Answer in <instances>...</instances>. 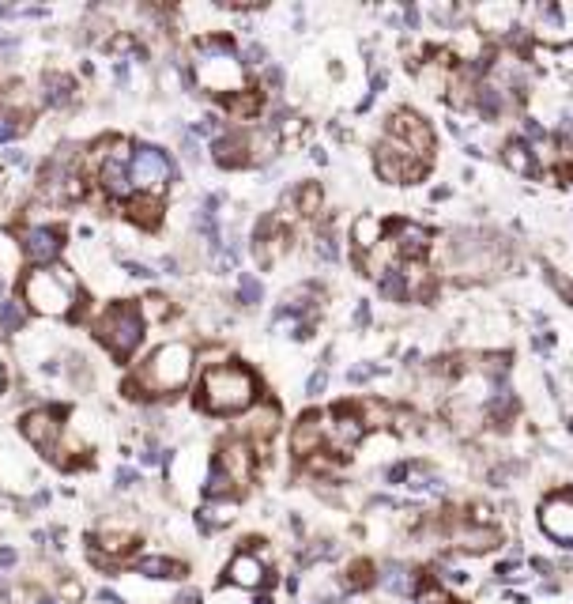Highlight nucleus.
Here are the masks:
<instances>
[{
  "mask_svg": "<svg viewBox=\"0 0 573 604\" xmlns=\"http://www.w3.org/2000/svg\"><path fill=\"white\" fill-rule=\"evenodd\" d=\"M457 540H460V548H468V551H487V548H498L502 536L495 529H483V525H479V529H460Z\"/></svg>",
  "mask_w": 573,
  "mask_h": 604,
  "instance_id": "nucleus-29",
  "label": "nucleus"
},
{
  "mask_svg": "<svg viewBox=\"0 0 573 604\" xmlns=\"http://www.w3.org/2000/svg\"><path fill=\"white\" fill-rule=\"evenodd\" d=\"M264 582H268V567H264V559L253 555V551H238V555L226 563V585L253 593V589H260Z\"/></svg>",
  "mask_w": 573,
  "mask_h": 604,
  "instance_id": "nucleus-14",
  "label": "nucleus"
},
{
  "mask_svg": "<svg viewBox=\"0 0 573 604\" xmlns=\"http://www.w3.org/2000/svg\"><path fill=\"white\" fill-rule=\"evenodd\" d=\"M76 95V80L72 76H61V72H49L46 76V99L53 106H64V102H72Z\"/></svg>",
  "mask_w": 573,
  "mask_h": 604,
  "instance_id": "nucleus-30",
  "label": "nucleus"
},
{
  "mask_svg": "<svg viewBox=\"0 0 573 604\" xmlns=\"http://www.w3.org/2000/svg\"><path fill=\"white\" fill-rule=\"evenodd\" d=\"M42 604H57V600H42Z\"/></svg>",
  "mask_w": 573,
  "mask_h": 604,
  "instance_id": "nucleus-58",
  "label": "nucleus"
},
{
  "mask_svg": "<svg viewBox=\"0 0 573 604\" xmlns=\"http://www.w3.org/2000/svg\"><path fill=\"white\" fill-rule=\"evenodd\" d=\"M332 419H336V423H328V438L336 442L340 450H351V446H358V438L366 435V423L358 419L355 404H340V408L332 412Z\"/></svg>",
  "mask_w": 573,
  "mask_h": 604,
  "instance_id": "nucleus-17",
  "label": "nucleus"
},
{
  "mask_svg": "<svg viewBox=\"0 0 573 604\" xmlns=\"http://www.w3.org/2000/svg\"><path fill=\"white\" fill-rule=\"evenodd\" d=\"M230 521H234V503H208V506H200V514H196V525L204 533L223 529V525H230Z\"/></svg>",
  "mask_w": 573,
  "mask_h": 604,
  "instance_id": "nucleus-26",
  "label": "nucleus"
},
{
  "mask_svg": "<svg viewBox=\"0 0 573 604\" xmlns=\"http://www.w3.org/2000/svg\"><path fill=\"white\" fill-rule=\"evenodd\" d=\"M215 465L230 476L238 488H245V483L253 480V450H249V442H242V438H230V442H223V450H219V457H215Z\"/></svg>",
  "mask_w": 573,
  "mask_h": 604,
  "instance_id": "nucleus-15",
  "label": "nucleus"
},
{
  "mask_svg": "<svg viewBox=\"0 0 573 604\" xmlns=\"http://www.w3.org/2000/svg\"><path fill=\"white\" fill-rule=\"evenodd\" d=\"M377 371H381V366H355L348 378H351V382H366V378H374Z\"/></svg>",
  "mask_w": 573,
  "mask_h": 604,
  "instance_id": "nucleus-49",
  "label": "nucleus"
},
{
  "mask_svg": "<svg viewBox=\"0 0 573 604\" xmlns=\"http://www.w3.org/2000/svg\"><path fill=\"white\" fill-rule=\"evenodd\" d=\"M381 234H385V219H377V216H358L355 223H351V242H355V249H358V253H374V249L385 242L381 238Z\"/></svg>",
  "mask_w": 573,
  "mask_h": 604,
  "instance_id": "nucleus-19",
  "label": "nucleus"
},
{
  "mask_svg": "<svg viewBox=\"0 0 573 604\" xmlns=\"http://www.w3.org/2000/svg\"><path fill=\"white\" fill-rule=\"evenodd\" d=\"M381 582L392 589V593H400V597H407L411 589H415V574H411L407 567H389L381 574Z\"/></svg>",
  "mask_w": 573,
  "mask_h": 604,
  "instance_id": "nucleus-34",
  "label": "nucleus"
},
{
  "mask_svg": "<svg viewBox=\"0 0 573 604\" xmlns=\"http://www.w3.org/2000/svg\"><path fill=\"white\" fill-rule=\"evenodd\" d=\"M19 242H23V257L38 268H49L61 253V231H53V227H26L19 234Z\"/></svg>",
  "mask_w": 573,
  "mask_h": 604,
  "instance_id": "nucleus-13",
  "label": "nucleus"
},
{
  "mask_svg": "<svg viewBox=\"0 0 573 604\" xmlns=\"http://www.w3.org/2000/svg\"><path fill=\"white\" fill-rule=\"evenodd\" d=\"M539 529L554 544L573 548V495H551L539 506Z\"/></svg>",
  "mask_w": 573,
  "mask_h": 604,
  "instance_id": "nucleus-9",
  "label": "nucleus"
},
{
  "mask_svg": "<svg viewBox=\"0 0 573 604\" xmlns=\"http://www.w3.org/2000/svg\"><path fill=\"white\" fill-rule=\"evenodd\" d=\"M211 604H257V600H253V597L245 593V589L223 585V589H219V593H215V600H211Z\"/></svg>",
  "mask_w": 573,
  "mask_h": 604,
  "instance_id": "nucleus-38",
  "label": "nucleus"
},
{
  "mask_svg": "<svg viewBox=\"0 0 573 604\" xmlns=\"http://www.w3.org/2000/svg\"><path fill=\"white\" fill-rule=\"evenodd\" d=\"M95 336L110 348V356L128 359L143 340V310L136 302H113V306L98 318Z\"/></svg>",
  "mask_w": 573,
  "mask_h": 604,
  "instance_id": "nucleus-5",
  "label": "nucleus"
},
{
  "mask_svg": "<svg viewBox=\"0 0 573 604\" xmlns=\"http://www.w3.org/2000/svg\"><path fill=\"white\" fill-rule=\"evenodd\" d=\"M355 408H358V419H362L366 427H389V423H396V412H392L385 401L370 397V401H362V404H355Z\"/></svg>",
  "mask_w": 573,
  "mask_h": 604,
  "instance_id": "nucleus-27",
  "label": "nucleus"
},
{
  "mask_svg": "<svg viewBox=\"0 0 573 604\" xmlns=\"http://www.w3.org/2000/svg\"><path fill=\"white\" fill-rule=\"evenodd\" d=\"M385 227L392 231V249L400 261H411L415 265L419 257H426V249H430V231L422 227L415 219H392L385 223Z\"/></svg>",
  "mask_w": 573,
  "mask_h": 604,
  "instance_id": "nucleus-11",
  "label": "nucleus"
},
{
  "mask_svg": "<svg viewBox=\"0 0 573 604\" xmlns=\"http://www.w3.org/2000/svg\"><path fill=\"white\" fill-rule=\"evenodd\" d=\"M143 302H148V306H143V310H148L151 318H166V298H163V295H148Z\"/></svg>",
  "mask_w": 573,
  "mask_h": 604,
  "instance_id": "nucleus-46",
  "label": "nucleus"
},
{
  "mask_svg": "<svg viewBox=\"0 0 573 604\" xmlns=\"http://www.w3.org/2000/svg\"><path fill=\"white\" fill-rule=\"evenodd\" d=\"M377 280H381V295H385V298H392V302H407V298H411V291H407V276L400 272L396 265L385 268Z\"/></svg>",
  "mask_w": 573,
  "mask_h": 604,
  "instance_id": "nucleus-28",
  "label": "nucleus"
},
{
  "mask_svg": "<svg viewBox=\"0 0 573 604\" xmlns=\"http://www.w3.org/2000/svg\"><path fill=\"white\" fill-rule=\"evenodd\" d=\"M19 129H23V121H16L11 114H0V144L16 140V136H19Z\"/></svg>",
  "mask_w": 573,
  "mask_h": 604,
  "instance_id": "nucleus-41",
  "label": "nucleus"
},
{
  "mask_svg": "<svg viewBox=\"0 0 573 604\" xmlns=\"http://www.w3.org/2000/svg\"><path fill=\"white\" fill-rule=\"evenodd\" d=\"M125 268H128L132 276H155V272H151L148 265H136V261H125Z\"/></svg>",
  "mask_w": 573,
  "mask_h": 604,
  "instance_id": "nucleus-56",
  "label": "nucleus"
},
{
  "mask_svg": "<svg viewBox=\"0 0 573 604\" xmlns=\"http://www.w3.org/2000/svg\"><path fill=\"white\" fill-rule=\"evenodd\" d=\"M547 280L554 283V291H558V295H562V298L569 302V306H573V283L566 280V276H558L554 268H547Z\"/></svg>",
  "mask_w": 573,
  "mask_h": 604,
  "instance_id": "nucleus-42",
  "label": "nucleus"
},
{
  "mask_svg": "<svg viewBox=\"0 0 573 604\" xmlns=\"http://www.w3.org/2000/svg\"><path fill=\"white\" fill-rule=\"evenodd\" d=\"M211 159H215L219 166H226V170L253 163V155H249V136H245V133H223L219 140H211Z\"/></svg>",
  "mask_w": 573,
  "mask_h": 604,
  "instance_id": "nucleus-18",
  "label": "nucleus"
},
{
  "mask_svg": "<svg viewBox=\"0 0 573 604\" xmlns=\"http://www.w3.org/2000/svg\"><path fill=\"white\" fill-rule=\"evenodd\" d=\"M295 201H298V212H302V216H317V212H321V204H325V193H321V186H317V181H305V186L295 189Z\"/></svg>",
  "mask_w": 573,
  "mask_h": 604,
  "instance_id": "nucleus-33",
  "label": "nucleus"
},
{
  "mask_svg": "<svg viewBox=\"0 0 573 604\" xmlns=\"http://www.w3.org/2000/svg\"><path fill=\"white\" fill-rule=\"evenodd\" d=\"M257 374L242 363H223V366H208L204 378H200V408L211 416H238L253 408L257 401Z\"/></svg>",
  "mask_w": 573,
  "mask_h": 604,
  "instance_id": "nucleus-1",
  "label": "nucleus"
},
{
  "mask_svg": "<svg viewBox=\"0 0 573 604\" xmlns=\"http://www.w3.org/2000/svg\"><path fill=\"white\" fill-rule=\"evenodd\" d=\"M140 461H143V465H158V461H163V453H158V446H151V442H148V446H143Z\"/></svg>",
  "mask_w": 573,
  "mask_h": 604,
  "instance_id": "nucleus-50",
  "label": "nucleus"
},
{
  "mask_svg": "<svg viewBox=\"0 0 573 604\" xmlns=\"http://www.w3.org/2000/svg\"><path fill=\"white\" fill-rule=\"evenodd\" d=\"M19 427H23L26 442H34L38 450H46V453L57 450V438H61V412H57V408H34V412H26V416L19 419Z\"/></svg>",
  "mask_w": 573,
  "mask_h": 604,
  "instance_id": "nucleus-12",
  "label": "nucleus"
},
{
  "mask_svg": "<svg viewBox=\"0 0 573 604\" xmlns=\"http://www.w3.org/2000/svg\"><path fill=\"white\" fill-rule=\"evenodd\" d=\"M325 382H328V374H325V371H317V374L310 378V382H305V397H321Z\"/></svg>",
  "mask_w": 573,
  "mask_h": 604,
  "instance_id": "nucleus-47",
  "label": "nucleus"
},
{
  "mask_svg": "<svg viewBox=\"0 0 573 604\" xmlns=\"http://www.w3.org/2000/svg\"><path fill=\"white\" fill-rule=\"evenodd\" d=\"M193 76L204 91H215V95H226V99L238 95L245 84V72H242V61L234 57L230 38H200Z\"/></svg>",
  "mask_w": 573,
  "mask_h": 604,
  "instance_id": "nucleus-2",
  "label": "nucleus"
},
{
  "mask_svg": "<svg viewBox=\"0 0 573 604\" xmlns=\"http://www.w3.org/2000/svg\"><path fill=\"white\" fill-rule=\"evenodd\" d=\"M61 597L64 600H79V597H83V585H79L76 578H64V582H61Z\"/></svg>",
  "mask_w": 573,
  "mask_h": 604,
  "instance_id": "nucleus-45",
  "label": "nucleus"
},
{
  "mask_svg": "<svg viewBox=\"0 0 573 604\" xmlns=\"http://www.w3.org/2000/svg\"><path fill=\"white\" fill-rule=\"evenodd\" d=\"M136 574H148V578H185L189 567L178 559H166V555H143L136 559Z\"/></svg>",
  "mask_w": 573,
  "mask_h": 604,
  "instance_id": "nucleus-22",
  "label": "nucleus"
},
{
  "mask_svg": "<svg viewBox=\"0 0 573 604\" xmlns=\"http://www.w3.org/2000/svg\"><path fill=\"white\" fill-rule=\"evenodd\" d=\"M325 435H328L325 416H317V412L302 416L298 423H295V431H290V453H298V457H313V453H321Z\"/></svg>",
  "mask_w": 573,
  "mask_h": 604,
  "instance_id": "nucleus-16",
  "label": "nucleus"
},
{
  "mask_svg": "<svg viewBox=\"0 0 573 604\" xmlns=\"http://www.w3.org/2000/svg\"><path fill=\"white\" fill-rule=\"evenodd\" d=\"M317 257H325V261H340V249L332 246V234H321V238H317Z\"/></svg>",
  "mask_w": 573,
  "mask_h": 604,
  "instance_id": "nucleus-44",
  "label": "nucleus"
},
{
  "mask_svg": "<svg viewBox=\"0 0 573 604\" xmlns=\"http://www.w3.org/2000/svg\"><path fill=\"white\" fill-rule=\"evenodd\" d=\"M11 563H16V551H11V548H0V567H11Z\"/></svg>",
  "mask_w": 573,
  "mask_h": 604,
  "instance_id": "nucleus-57",
  "label": "nucleus"
},
{
  "mask_svg": "<svg viewBox=\"0 0 573 604\" xmlns=\"http://www.w3.org/2000/svg\"><path fill=\"white\" fill-rule=\"evenodd\" d=\"M23 302L34 313L46 318H64L76 306V291L72 280L64 276V268H34L23 276Z\"/></svg>",
  "mask_w": 573,
  "mask_h": 604,
  "instance_id": "nucleus-4",
  "label": "nucleus"
},
{
  "mask_svg": "<svg viewBox=\"0 0 573 604\" xmlns=\"http://www.w3.org/2000/svg\"><path fill=\"white\" fill-rule=\"evenodd\" d=\"M502 163L513 170V174H521V178H536V155H532V148H528V140H509L502 148Z\"/></svg>",
  "mask_w": 573,
  "mask_h": 604,
  "instance_id": "nucleus-21",
  "label": "nucleus"
},
{
  "mask_svg": "<svg viewBox=\"0 0 573 604\" xmlns=\"http://www.w3.org/2000/svg\"><path fill=\"white\" fill-rule=\"evenodd\" d=\"M374 582H377V578H374V563H355V567L348 570V589H366Z\"/></svg>",
  "mask_w": 573,
  "mask_h": 604,
  "instance_id": "nucleus-37",
  "label": "nucleus"
},
{
  "mask_svg": "<svg viewBox=\"0 0 573 604\" xmlns=\"http://www.w3.org/2000/svg\"><path fill=\"white\" fill-rule=\"evenodd\" d=\"M487 416L495 419L498 427H505L517 416V397H513V393H495V397L487 401Z\"/></svg>",
  "mask_w": 573,
  "mask_h": 604,
  "instance_id": "nucleus-32",
  "label": "nucleus"
},
{
  "mask_svg": "<svg viewBox=\"0 0 573 604\" xmlns=\"http://www.w3.org/2000/svg\"><path fill=\"white\" fill-rule=\"evenodd\" d=\"M0 382H4V371H0Z\"/></svg>",
  "mask_w": 573,
  "mask_h": 604,
  "instance_id": "nucleus-59",
  "label": "nucleus"
},
{
  "mask_svg": "<svg viewBox=\"0 0 573 604\" xmlns=\"http://www.w3.org/2000/svg\"><path fill=\"white\" fill-rule=\"evenodd\" d=\"M23 318H26V306H23L19 298H4V302H0V329H8V333H19Z\"/></svg>",
  "mask_w": 573,
  "mask_h": 604,
  "instance_id": "nucleus-35",
  "label": "nucleus"
},
{
  "mask_svg": "<svg viewBox=\"0 0 573 604\" xmlns=\"http://www.w3.org/2000/svg\"><path fill=\"white\" fill-rule=\"evenodd\" d=\"M385 129H389L392 140H400L404 148L415 151V159H422L426 166L434 163V129L426 125L415 110H396V114H389V125H385Z\"/></svg>",
  "mask_w": 573,
  "mask_h": 604,
  "instance_id": "nucleus-8",
  "label": "nucleus"
},
{
  "mask_svg": "<svg viewBox=\"0 0 573 604\" xmlns=\"http://www.w3.org/2000/svg\"><path fill=\"white\" fill-rule=\"evenodd\" d=\"M110 155H106V163H102V189L110 193V196H132V178H128V166H132V144L128 140H121L117 136L113 144H110Z\"/></svg>",
  "mask_w": 573,
  "mask_h": 604,
  "instance_id": "nucleus-10",
  "label": "nucleus"
},
{
  "mask_svg": "<svg viewBox=\"0 0 573 604\" xmlns=\"http://www.w3.org/2000/svg\"><path fill=\"white\" fill-rule=\"evenodd\" d=\"M245 61H249V64H260V61H264V46H249V49H245Z\"/></svg>",
  "mask_w": 573,
  "mask_h": 604,
  "instance_id": "nucleus-53",
  "label": "nucleus"
},
{
  "mask_svg": "<svg viewBox=\"0 0 573 604\" xmlns=\"http://www.w3.org/2000/svg\"><path fill=\"white\" fill-rule=\"evenodd\" d=\"M374 166H377V178L389 181V186H415V181H422V174H426V163L415 159V151L404 148V144L392 140V136H385L377 144Z\"/></svg>",
  "mask_w": 573,
  "mask_h": 604,
  "instance_id": "nucleus-6",
  "label": "nucleus"
},
{
  "mask_svg": "<svg viewBox=\"0 0 573 604\" xmlns=\"http://www.w3.org/2000/svg\"><path fill=\"white\" fill-rule=\"evenodd\" d=\"M509 371V356H487V374L490 378H505Z\"/></svg>",
  "mask_w": 573,
  "mask_h": 604,
  "instance_id": "nucleus-43",
  "label": "nucleus"
},
{
  "mask_svg": "<svg viewBox=\"0 0 573 604\" xmlns=\"http://www.w3.org/2000/svg\"><path fill=\"white\" fill-rule=\"evenodd\" d=\"M132 46H136V38H132V34H117L113 42H110L113 54H125V49H132Z\"/></svg>",
  "mask_w": 573,
  "mask_h": 604,
  "instance_id": "nucleus-48",
  "label": "nucleus"
},
{
  "mask_svg": "<svg viewBox=\"0 0 573 604\" xmlns=\"http://www.w3.org/2000/svg\"><path fill=\"white\" fill-rule=\"evenodd\" d=\"M125 212H128L132 223H140L143 231H155L158 223H163V201L151 196V193H140V196H128Z\"/></svg>",
  "mask_w": 573,
  "mask_h": 604,
  "instance_id": "nucleus-20",
  "label": "nucleus"
},
{
  "mask_svg": "<svg viewBox=\"0 0 573 604\" xmlns=\"http://www.w3.org/2000/svg\"><path fill=\"white\" fill-rule=\"evenodd\" d=\"M260 295H264L260 280H257V276H249V272H242V280H238V298H242L245 306H257Z\"/></svg>",
  "mask_w": 573,
  "mask_h": 604,
  "instance_id": "nucleus-36",
  "label": "nucleus"
},
{
  "mask_svg": "<svg viewBox=\"0 0 573 604\" xmlns=\"http://www.w3.org/2000/svg\"><path fill=\"white\" fill-rule=\"evenodd\" d=\"M174 604H204V600H200V593H196V589H185V593H181Z\"/></svg>",
  "mask_w": 573,
  "mask_h": 604,
  "instance_id": "nucleus-54",
  "label": "nucleus"
},
{
  "mask_svg": "<svg viewBox=\"0 0 573 604\" xmlns=\"http://www.w3.org/2000/svg\"><path fill=\"white\" fill-rule=\"evenodd\" d=\"M260 106H264V95H260V91H253V87H242L238 95L226 99V110H230V117H242V121L257 117Z\"/></svg>",
  "mask_w": 573,
  "mask_h": 604,
  "instance_id": "nucleus-23",
  "label": "nucleus"
},
{
  "mask_svg": "<svg viewBox=\"0 0 573 604\" xmlns=\"http://www.w3.org/2000/svg\"><path fill=\"white\" fill-rule=\"evenodd\" d=\"M132 544H136V536L125 533V529H110V525H106L98 536H91V548H106V551H110V559H117V555H121V551H128Z\"/></svg>",
  "mask_w": 573,
  "mask_h": 604,
  "instance_id": "nucleus-25",
  "label": "nucleus"
},
{
  "mask_svg": "<svg viewBox=\"0 0 573 604\" xmlns=\"http://www.w3.org/2000/svg\"><path fill=\"white\" fill-rule=\"evenodd\" d=\"M551 57H554V64H558L562 72H573V42L554 46V49H551Z\"/></svg>",
  "mask_w": 573,
  "mask_h": 604,
  "instance_id": "nucleus-39",
  "label": "nucleus"
},
{
  "mask_svg": "<svg viewBox=\"0 0 573 604\" xmlns=\"http://www.w3.org/2000/svg\"><path fill=\"white\" fill-rule=\"evenodd\" d=\"M569 431H573V423H569Z\"/></svg>",
  "mask_w": 573,
  "mask_h": 604,
  "instance_id": "nucleus-60",
  "label": "nucleus"
},
{
  "mask_svg": "<svg viewBox=\"0 0 573 604\" xmlns=\"http://www.w3.org/2000/svg\"><path fill=\"white\" fill-rule=\"evenodd\" d=\"M128 178H132V189L158 196L170 181H174V163H170V155L163 148H155V144H140V148L132 151Z\"/></svg>",
  "mask_w": 573,
  "mask_h": 604,
  "instance_id": "nucleus-7",
  "label": "nucleus"
},
{
  "mask_svg": "<svg viewBox=\"0 0 573 604\" xmlns=\"http://www.w3.org/2000/svg\"><path fill=\"white\" fill-rule=\"evenodd\" d=\"M275 419H279L275 408H264L257 419H253V431H257V435H272V431H275Z\"/></svg>",
  "mask_w": 573,
  "mask_h": 604,
  "instance_id": "nucleus-40",
  "label": "nucleus"
},
{
  "mask_svg": "<svg viewBox=\"0 0 573 604\" xmlns=\"http://www.w3.org/2000/svg\"><path fill=\"white\" fill-rule=\"evenodd\" d=\"M355 325H358V329H362V325H370V306H366V302L355 310Z\"/></svg>",
  "mask_w": 573,
  "mask_h": 604,
  "instance_id": "nucleus-55",
  "label": "nucleus"
},
{
  "mask_svg": "<svg viewBox=\"0 0 573 604\" xmlns=\"http://www.w3.org/2000/svg\"><path fill=\"white\" fill-rule=\"evenodd\" d=\"M204 495H208V503H234L238 483L226 476L219 465H211V476H208V483H204Z\"/></svg>",
  "mask_w": 573,
  "mask_h": 604,
  "instance_id": "nucleus-24",
  "label": "nucleus"
},
{
  "mask_svg": "<svg viewBox=\"0 0 573 604\" xmlns=\"http://www.w3.org/2000/svg\"><path fill=\"white\" fill-rule=\"evenodd\" d=\"M475 106H479V114H483L487 121H490V117H498L502 106H505V102H502V87L479 84V87H475Z\"/></svg>",
  "mask_w": 573,
  "mask_h": 604,
  "instance_id": "nucleus-31",
  "label": "nucleus"
},
{
  "mask_svg": "<svg viewBox=\"0 0 573 604\" xmlns=\"http://www.w3.org/2000/svg\"><path fill=\"white\" fill-rule=\"evenodd\" d=\"M411 468H415V465H392V468H389V480H392V483H400Z\"/></svg>",
  "mask_w": 573,
  "mask_h": 604,
  "instance_id": "nucleus-52",
  "label": "nucleus"
},
{
  "mask_svg": "<svg viewBox=\"0 0 573 604\" xmlns=\"http://www.w3.org/2000/svg\"><path fill=\"white\" fill-rule=\"evenodd\" d=\"M136 483V472L132 468H117V488H132Z\"/></svg>",
  "mask_w": 573,
  "mask_h": 604,
  "instance_id": "nucleus-51",
  "label": "nucleus"
},
{
  "mask_svg": "<svg viewBox=\"0 0 573 604\" xmlns=\"http://www.w3.org/2000/svg\"><path fill=\"white\" fill-rule=\"evenodd\" d=\"M189 374H193V348L181 344V340H170V344L151 351L128 389L140 386L143 393H178L189 382Z\"/></svg>",
  "mask_w": 573,
  "mask_h": 604,
  "instance_id": "nucleus-3",
  "label": "nucleus"
}]
</instances>
